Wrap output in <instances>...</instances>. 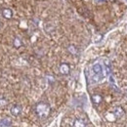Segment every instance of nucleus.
<instances>
[{"instance_id": "1", "label": "nucleus", "mask_w": 127, "mask_h": 127, "mask_svg": "<svg viewBox=\"0 0 127 127\" xmlns=\"http://www.w3.org/2000/svg\"><path fill=\"white\" fill-rule=\"evenodd\" d=\"M50 111H51L50 105L45 102H40L35 106V112L38 115V117H40L41 119L47 118Z\"/></svg>"}, {"instance_id": "2", "label": "nucleus", "mask_w": 127, "mask_h": 127, "mask_svg": "<svg viewBox=\"0 0 127 127\" xmlns=\"http://www.w3.org/2000/svg\"><path fill=\"white\" fill-rule=\"evenodd\" d=\"M112 113H113L115 119H122L125 116V111L121 107H115L112 111Z\"/></svg>"}, {"instance_id": "3", "label": "nucleus", "mask_w": 127, "mask_h": 127, "mask_svg": "<svg viewBox=\"0 0 127 127\" xmlns=\"http://www.w3.org/2000/svg\"><path fill=\"white\" fill-rule=\"evenodd\" d=\"M22 107L20 105H13L10 109V112L13 116H19L22 113Z\"/></svg>"}, {"instance_id": "4", "label": "nucleus", "mask_w": 127, "mask_h": 127, "mask_svg": "<svg viewBox=\"0 0 127 127\" xmlns=\"http://www.w3.org/2000/svg\"><path fill=\"white\" fill-rule=\"evenodd\" d=\"M59 70H60V72L64 74V75H66V74H68L69 73V71H70V67H69V64L66 63H62L60 64V67H59Z\"/></svg>"}, {"instance_id": "5", "label": "nucleus", "mask_w": 127, "mask_h": 127, "mask_svg": "<svg viewBox=\"0 0 127 127\" xmlns=\"http://www.w3.org/2000/svg\"><path fill=\"white\" fill-rule=\"evenodd\" d=\"M72 127H87V123L84 119L76 118V119H74V121L72 123Z\"/></svg>"}, {"instance_id": "6", "label": "nucleus", "mask_w": 127, "mask_h": 127, "mask_svg": "<svg viewBox=\"0 0 127 127\" xmlns=\"http://www.w3.org/2000/svg\"><path fill=\"white\" fill-rule=\"evenodd\" d=\"M2 16L4 17L5 19L9 20V19H11L13 17V12L9 8H4V9H2Z\"/></svg>"}, {"instance_id": "7", "label": "nucleus", "mask_w": 127, "mask_h": 127, "mask_svg": "<svg viewBox=\"0 0 127 127\" xmlns=\"http://www.w3.org/2000/svg\"><path fill=\"white\" fill-rule=\"evenodd\" d=\"M91 99H92V102L95 105H99V104H101L103 102V97H102V95H100V94H94V95H92Z\"/></svg>"}, {"instance_id": "8", "label": "nucleus", "mask_w": 127, "mask_h": 127, "mask_svg": "<svg viewBox=\"0 0 127 127\" xmlns=\"http://www.w3.org/2000/svg\"><path fill=\"white\" fill-rule=\"evenodd\" d=\"M10 124H11V120L9 118H4L0 120V127H10Z\"/></svg>"}, {"instance_id": "9", "label": "nucleus", "mask_w": 127, "mask_h": 127, "mask_svg": "<svg viewBox=\"0 0 127 127\" xmlns=\"http://www.w3.org/2000/svg\"><path fill=\"white\" fill-rule=\"evenodd\" d=\"M13 44H14V46H15L16 48H20L22 45H23V42H22L21 38L15 37V38H14V42H13Z\"/></svg>"}, {"instance_id": "10", "label": "nucleus", "mask_w": 127, "mask_h": 127, "mask_svg": "<svg viewBox=\"0 0 127 127\" xmlns=\"http://www.w3.org/2000/svg\"><path fill=\"white\" fill-rule=\"evenodd\" d=\"M67 50H68L69 53H71V54H73V55L77 53V49H76V47H75L74 45H69V46L67 47Z\"/></svg>"}, {"instance_id": "11", "label": "nucleus", "mask_w": 127, "mask_h": 127, "mask_svg": "<svg viewBox=\"0 0 127 127\" xmlns=\"http://www.w3.org/2000/svg\"><path fill=\"white\" fill-rule=\"evenodd\" d=\"M7 104V101L5 99H0V106H5Z\"/></svg>"}, {"instance_id": "12", "label": "nucleus", "mask_w": 127, "mask_h": 127, "mask_svg": "<svg viewBox=\"0 0 127 127\" xmlns=\"http://www.w3.org/2000/svg\"><path fill=\"white\" fill-rule=\"evenodd\" d=\"M0 27H1V26H0Z\"/></svg>"}]
</instances>
